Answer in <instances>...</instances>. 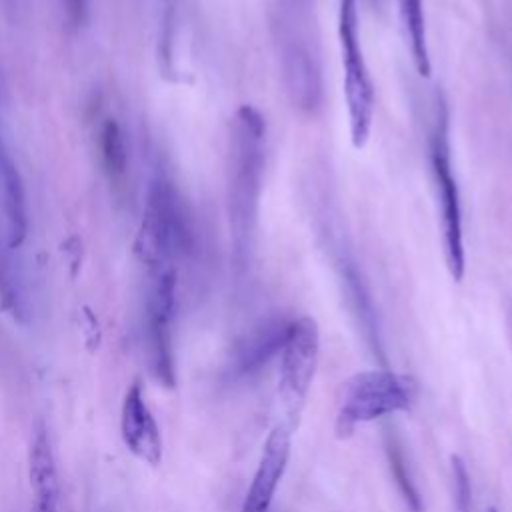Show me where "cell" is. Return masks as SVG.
<instances>
[{"label": "cell", "instance_id": "1", "mask_svg": "<svg viewBox=\"0 0 512 512\" xmlns=\"http://www.w3.org/2000/svg\"><path fill=\"white\" fill-rule=\"evenodd\" d=\"M266 126L258 110L242 106L232 124L228 168V214L234 256L246 258L258 222Z\"/></svg>", "mask_w": 512, "mask_h": 512}, {"label": "cell", "instance_id": "2", "mask_svg": "<svg viewBox=\"0 0 512 512\" xmlns=\"http://www.w3.org/2000/svg\"><path fill=\"white\" fill-rule=\"evenodd\" d=\"M418 398V382L408 374L374 368L354 374L346 386L334 420V434L346 440L360 424L406 412Z\"/></svg>", "mask_w": 512, "mask_h": 512}, {"label": "cell", "instance_id": "3", "mask_svg": "<svg viewBox=\"0 0 512 512\" xmlns=\"http://www.w3.org/2000/svg\"><path fill=\"white\" fill-rule=\"evenodd\" d=\"M190 246L188 214L172 182L158 176L150 182L134 250L150 272L174 268Z\"/></svg>", "mask_w": 512, "mask_h": 512}, {"label": "cell", "instance_id": "4", "mask_svg": "<svg viewBox=\"0 0 512 512\" xmlns=\"http://www.w3.org/2000/svg\"><path fill=\"white\" fill-rule=\"evenodd\" d=\"M428 156L434 182V194L438 204V220L442 234V250L450 276L460 282L466 268L464 250V222H462V202L460 188L452 168L450 140H448V114L440 104L436 108V118L428 138Z\"/></svg>", "mask_w": 512, "mask_h": 512}, {"label": "cell", "instance_id": "5", "mask_svg": "<svg viewBox=\"0 0 512 512\" xmlns=\"http://www.w3.org/2000/svg\"><path fill=\"white\" fill-rule=\"evenodd\" d=\"M338 44L350 140L352 146L360 150L366 146L372 132L374 84L360 44L356 0H338Z\"/></svg>", "mask_w": 512, "mask_h": 512}, {"label": "cell", "instance_id": "6", "mask_svg": "<svg viewBox=\"0 0 512 512\" xmlns=\"http://www.w3.org/2000/svg\"><path fill=\"white\" fill-rule=\"evenodd\" d=\"M278 352V404L284 416L282 424L294 432L306 406L320 358V330L316 320L312 316H300L288 322Z\"/></svg>", "mask_w": 512, "mask_h": 512}, {"label": "cell", "instance_id": "7", "mask_svg": "<svg viewBox=\"0 0 512 512\" xmlns=\"http://www.w3.org/2000/svg\"><path fill=\"white\" fill-rule=\"evenodd\" d=\"M176 310V270L152 272V286L146 302V350L152 376L166 388L176 382L172 322Z\"/></svg>", "mask_w": 512, "mask_h": 512}, {"label": "cell", "instance_id": "8", "mask_svg": "<svg viewBox=\"0 0 512 512\" xmlns=\"http://www.w3.org/2000/svg\"><path fill=\"white\" fill-rule=\"evenodd\" d=\"M292 430L278 422L266 436L256 472L246 490L240 512H270L276 488L286 472L290 458Z\"/></svg>", "mask_w": 512, "mask_h": 512}, {"label": "cell", "instance_id": "9", "mask_svg": "<svg viewBox=\"0 0 512 512\" xmlns=\"http://www.w3.org/2000/svg\"><path fill=\"white\" fill-rule=\"evenodd\" d=\"M120 436L124 446L142 462L158 466L162 462L160 428L144 400L142 384L134 380L124 394L120 410Z\"/></svg>", "mask_w": 512, "mask_h": 512}, {"label": "cell", "instance_id": "10", "mask_svg": "<svg viewBox=\"0 0 512 512\" xmlns=\"http://www.w3.org/2000/svg\"><path fill=\"white\" fill-rule=\"evenodd\" d=\"M28 478L32 488V512H58L60 480L48 430L36 420L28 446Z\"/></svg>", "mask_w": 512, "mask_h": 512}, {"label": "cell", "instance_id": "11", "mask_svg": "<svg viewBox=\"0 0 512 512\" xmlns=\"http://www.w3.org/2000/svg\"><path fill=\"white\" fill-rule=\"evenodd\" d=\"M0 188H2V204L6 214V242L10 248H18L28 230L26 218V202L20 174L2 146L0 140Z\"/></svg>", "mask_w": 512, "mask_h": 512}, {"label": "cell", "instance_id": "12", "mask_svg": "<svg viewBox=\"0 0 512 512\" xmlns=\"http://www.w3.org/2000/svg\"><path fill=\"white\" fill-rule=\"evenodd\" d=\"M398 14L404 28V36L410 48L412 64L422 78L430 76V50L424 18V0H398Z\"/></svg>", "mask_w": 512, "mask_h": 512}, {"label": "cell", "instance_id": "13", "mask_svg": "<svg viewBox=\"0 0 512 512\" xmlns=\"http://www.w3.org/2000/svg\"><path fill=\"white\" fill-rule=\"evenodd\" d=\"M100 152H102V162L106 172L110 174L112 180H118L126 174V164H128V148L124 140V132L120 124L114 118H108L102 124L100 130Z\"/></svg>", "mask_w": 512, "mask_h": 512}, {"label": "cell", "instance_id": "14", "mask_svg": "<svg viewBox=\"0 0 512 512\" xmlns=\"http://www.w3.org/2000/svg\"><path fill=\"white\" fill-rule=\"evenodd\" d=\"M390 468L394 472V478H396V484L402 492V498L406 500V506L410 512H422V500L418 496V490L414 488L408 472H406V464H404V458L398 450H392L390 452Z\"/></svg>", "mask_w": 512, "mask_h": 512}, {"label": "cell", "instance_id": "15", "mask_svg": "<svg viewBox=\"0 0 512 512\" xmlns=\"http://www.w3.org/2000/svg\"><path fill=\"white\" fill-rule=\"evenodd\" d=\"M452 472H454L458 508L462 512H466L468 506H470V480H468V470H466L464 462L458 456H452Z\"/></svg>", "mask_w": 512, "mask_h": 512}, {"label": "cell", "instance_id": "16", "mask_svg": "<svg viewBox=\"0 0 512 512\" xmlns=\"http://www.w3.org/2000/svg\"><path fill=\"white\" fill-rule=\"evenodd\" d=\"M70 24L80 26L88 16V0H60Z\"/></svg>", "mask_w": 512, "mask_h": 512}, {"label": "cell", "instance_id": "17", "mask_svg": "<svg viewBox=\"0 0 512 512\" xmlns=\"http://www.w3.org/2000/svg\"><path fill=\"white\" fill-rule=\"evenodd\" d=\"M490 512H496V510H490Z\"/></svg>", "mask_w": 512, "mask_h": 512}]
</instances>
